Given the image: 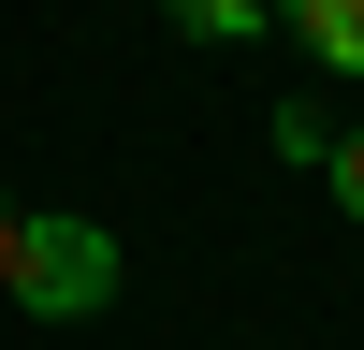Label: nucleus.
<instances>
[{"instance_id":"20e7f679","label":"nucleus","mask_w":364,"mask_h":350,"mask_svg":"<svg viewBox=\"0 0 364 350\" xmlns=\"http://www.w3.org/2000/svg\"><path fill=\"white\" fill-rule=\"evenodd\" d=\"M321 175H336V204L364 219V132H336V161H321Z\"/></svg>"},{"instance_id":"f257e3e1","label":"nucleus","mask_w":364,"mask_h":350,"mask_svg":"<svg viewBox=\"0 0 364 350\" xmlns=\"http://www.w3.org/2000/svg\"><path fill=\"white\" fill-rule=\"evenodd\" d=\"M117 233L102 219H58V204H29V233H15V307L29 321H102L117 307Z\"/></svg>"},{"instance_id":"39448f33","label":"nucleus","mask_w":364,"mask_h":350,"mask_svg":"<svg viewBox=\"0 0 364 350\" xmlns=\"http://www.w3.org/2000/svg\"><path fill=\"white\" fill-rule=\"evenodd\" d=\"M15 233H29V204H15V190H0V292H15Z\"/></svg>"},{"instance_id":"f03ea898","label":"nucleus","mask_w":364,"mask_h":350,"mask_svg":"<svg viewBox=\"0 0 364 350\" xmlns=\"http://www.w3.org/2000/svg\"><path fill=\"white\" fill-rule=\"evenodd\" d=\"M291 29H306V58L321 73H364V0H277Z\"/></svg>"},{"instance_id":"7ed1b4c3","label":"nucleus","mask_w":364,"mask_h":350,"mask_svg":"<svg viewBox=\"0 0 364 350\" xmlns=\"http://www.w3.org/2000/svg\"><path fill=\"white\" fill-rule=\"evenodd\" d=\"M161 15H175V29H190V44H248V29H262V15H277V0H161Z\"/></svg>"}]
</instances>
